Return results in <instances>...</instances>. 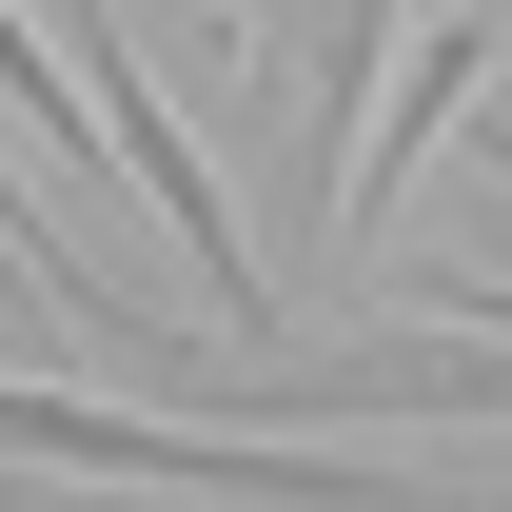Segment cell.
Returning <instances> with one entry per match:
<instances>
[{"instance_id":"6da1fadb","label":"cell","mask_w":512,"mask_h":512,"mask_svg":"<svg viewBox=\"0 0 512 512\" xmlns=\"http://www.w3.org/2000/svg\"><path fill=\"white\" fill-rule=\"evenodd\" d=\"M0 453H40V473H138V493H256V512H355V473L276 434H217V414H119V394H20L0 375Z\"/></svg>"},{"instance_id":"7a4b0ae2","label":"cell","mask_w":512,"mask_h":512,"mask_svg":"<svg viewBox=\"0 0 512 512\" xmlns=\"http://www.w3.org/2000/svg\"><path fill=\"white\" fill-rule=\"evenodd\" d=\"M60 40H79V99H99V138H119V178L158 197V237L217 276V316H276V276L237 256V197H217V158H197L178 119H158V79H138V40L99 20V0H60Z\"/></svg>"},{"instance_id":"3957f363","label":"cell","mask_w":512,"mask_h":512,"mask_svg":"<svg viewBox=\"0 0 512 512\" xmlns=\"http://www.w3.org/2000/svg\"><path fill=\"white\" fill-rule=\"evenodd\" d=\"M473 79H493V20H414V79H394L375 119H355V158H335V237H355V256L394 237V178L434 158V119L473 99Z\"/></svg>"}]
</instances>
